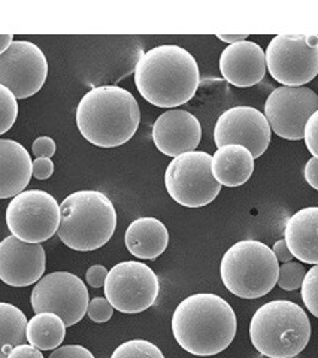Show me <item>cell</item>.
I'll return each instance as SVG.
<instances>
[{
    "label": "cell",
    "instance_id": "obj_1",
    "mask_svg": "<svg viewBox=\"0 0 318 358\" xmlns=\"http://www.w3.org/2000/svg\"><path fill=\"white\" fill-rule=\"evenodd\" d=\"M133 73L139 94L157 108L186 105L200 84L196 59L178 45H160L144 52Z\"/></svg>",
    "mask_w": 318,
    "mask_h": 358
},
{
    "label": "cell",
    "instance_id": "obj_2",
    "mask_svg": "<svg viewBox=\"0 0 318 358\" xmlns=\"http://www.w3.org/2000/svg\"><path fill=\"white\" fill-rule=\"evenodd\" d=\"M170 327L184 351L211 357L229 348L237 331V318L223 297L199 293L188 296L177 306Z\"/></svg>",
    "mask_w": 318,
    "mask_h": 358
},
{
    "label": "cell",
    "instance_id": "obj_3",
    "mask_svg": "<svg viewBox=\"0 0 318 358\" xmlns=\"http://www.w3.org/2000/svg\"><path fill=\"white\" fill-rule=\"evenodd\" d=\"M141 122V109L134 96L118 85H100L79 100L76 126L83 138L99 148L127 143Z\"/></svg>",
    "mask_w": 318,
    "mask_h": 358
},
{
    "label": "cell",
    "instance_id": "obj_4",
    "mask_svg": "<svg viewBox=\"0 0 318 358\" xmlns=\"http://www.w3.org/2000/svg\"><path fill=\"white\" fill-rule=\"evenodd\" d=\"M117 229V210L106 194L81 189L60 203L59 239L74 251L90 252L106 245Z\"/></svg>",
    "mask_w": 318,
    "mask_h": 358
},
{
    "label": "cell",
    "instance_id": "obj_5",
    "mask_svg": "<svg viewBox=\"0 0 318 358\" xmlns=\"http://www.w3.org/2000/svg\"><path fill=\"white\" fill-rule=\"evenodd\" d=\"M254 348L269 358L299 355L311 339V321L294 301L272 300L260 306L249 322Z\"/></svg>",
    "mask_w": 318,
    "mask_h": 358
},
{
    "label": "cell",
    "instance_id": "obj_6",
    "mask_svg": "<svg viewBox=\"0 0 318 358\" xmlns=\"http://www.w3.org/2000/svg\"><path fill=\"white\" fill-rule=\"evenodd\" d=\"M278 268L279 263L266 243L247 239L224 252L220 276L233 296L254 300L266 296L277 285Z\"/></svg>",
    "mask_w": 318,
    "mask_h": 358
},
{
    "label": "cell",
    "instance_id": "obj_7",
    "mask_svg": "<svg viewBox=\"0 0 318 358\" xmlns=\"http://www.w3.org/2000/svg\"><path fill=\"white\" fill-rule=\"evenodd\" d=\"M165 187L175 203L186 208L207 206L221 192L211 172V155L205 151L174 157L166 167Z\"/></svg>",
    "mask_w": 318,
    "mask_h": 358
},
{
    "label": "cell",
    "instance_id": "obj_8",
    "mask_svg": "<svg viewBox=\"0 0 318 358\" xmlns=\"http://www.w3.org/2000/svg\"><path fill=\"white\" fill-rule=\"evenodd\" d=\"M266 72L284 87H303L318 73L317 35H278L265 52Z\"/></svg>",
    "mask_w": 318,
    "mask_h": 358
},
{
    "label": "cell",
    "instance_id": "obj_9",
    "mask_svg": "<svg viewBox=\"0 0 318 358\" xmlns=\"http://www.w3.org/2000/svg\"><path fill=\"white\" fill-rule=\"evenodd\" d=\"M60 205L50 193L29 189L13 197L6 208V226L13 236L27 243H42L57 233Z\"/></svg>",
    "mask_w": 318,
    "mask_h": 358
},
{
    "label": "cell",
    "instance_id": "obj_10",
    "mask_svg": "<svg viewBox=\"0 0 318 358\" xmlns=\"http://www.w3.org/2000/svg\"><path fill=\"white\" fill-rule=\"evenodd\" d=\"M105 299L121 313L150 309L160 293V281L153 268L139 262H121L106 275Z\"/></svg>",
    "mask_w": 318,
    "mask_h": 358
},
{
    "label": "cell",
    "instance_id": "obj_11",
    "mask_svg": "<svg viewBox=\"0 0 318 358\" xmlns=\"http://www.w3.org/2000/svg\"><path fill=\"white\" fill-rule=\"evenodd\" d=\"M88 301L85 284L71 272H53L42 276L30 296L33 310L55 313L66 327L75 326L84 318Z\"/></svg>",
    "mask_w": 318,
    "mask_h": 358
},
{
    "label": "cell",
    "instance_id": "obj_12",
    "mask_svg": "<svg viewBox=\"0 0 318 358\" xmlns=\"http://www.w3.org/2000/svg\"><path fill=\"white\" fill-rule=\"evenodd\" d=\"M48 62L43 51L29 41H14L0 54V85L15 99H29L43 87Z\"/></svg>",
    "mask_w": 318,
    "mask_h": 358
},
{
    "label": "cell",
    "instance_id": "obj_13",
    "mask_svg": "<svg viewBox=\"0 0 318 358\" xmlns=\"http://www.w3.org/2000/svg\"><path fill=\"white\" fill-rule=\"evenodd\" d=\"M318 112V96L310 87H278L265 102L270 130L287 141L303 139L306 121Z\"/></svg>",
    "mask_w": 318,
    "mask_h": 358
},
{
    "label": "cell",
    "instance_id": "obj_14",
    "mask_svg": "<svg viewBox=\"0 0 318 358\" xmlns=\"http://www.w3.org/2000/svg\"><path fill=\"white\" fill-rule=\"evenodd\" d=\"M272 130L268 120L253 106H235L224 110L214 127V142L223 145H242L253 159L262 157L270 145Z\"/></svg>",
    "mask_w": 318,
    "mask_h": 358
},
{
    "label": "cell",
    "instance_id": "obj_15",
    "mask_svg": "<svg viewBox=\"0 0 318 358\" xmlns=\"http://www.w3.org/2000/svg\"><path fill=\"white\" fill-rule=\"evenodd\" d=\"M47 255L41 243H27L15 236L0 242V281L22 288L36 284L45 273Z\"/></svg>",
    "mask_w": 318,
    "mask_h": 358
},
{
    "label": "cell",
    "instance_id": "obj_16",
    "mask_svg": "<svg viewBox=\"0 0 318 358\" xmlns=\"http://www.w3.org/2000/svg\"><path fill=\"white\" fill-rule=\"evenodd\" d=\"M153 141L157 150L167 157L196 151L202 141V126L198 117L183 109H169L153 126Z\"/></svg>",
    "mask_w": 318,
    "mask_h": 358
},
{
    "label": "cell",
    "instance_id": "obj_17",
    "mask_svg": "<svg viewBox=\"0 0 318 358\" xmlns=\"http://www.w3.org/2000/svg\"><path fill=\"white\" fill-rule=\"evenodd\" d=\"M219 66L221 76L230 85L240 88L253 87L266 75L265 51L251 41L232 43L223 50Z\"/></svg>",
    "mask_w": 318,
    "mask_h": 358
},
{
    "label": "cell",
    "instance_id": "obj_18",
    "mask_svg": "<svg viewBox=\"0 0 318 358\" xmlns=\"http://www.w3.org/2000/svg\"><path fill=\"white\" fill-rule=\"evenodd\" d=\"M318 208L298 210L286 222L284 242L293 259L311 266L318 264Z\"/></svg>",
    "mask_w": 318,
    "mask_h": 358
},
{
    "label": "cell",
    "instance_id": "obj_19",
    "mask_svg": "<svg viewBox=\"0 0 318 358\" xmlns=\"http://www.w3.org/2000/svg\"><path fill=\"white\" fill-rule=\"evenodd\" d=\"M32 179V157L21 143L0 139V199L22 193Z\"/></svg>",
    "mask_w": 318,
    "mask_h": 358
},
{
    "label": "cell",
    "instance_id": "obj_20",
    "mask_svg": "<svg viewBox=\"0 0 318 358\" xmlns=\"http://www.w3.org/2000/svg\"><path fill=\"white\" fill-rule=\"evenodd\" d=\"M127 251L141 260H155L169 245V231L165 224L153 217H142L130 222L124 234Z\"/></svg>",
    "mask_w": 318,
    "mask_h": 358
},
{
    "label": "cell",
    "instance_id": "obj_21",
    "mask_svg": "<svg viewBox=\"0 0 318 358\" xmlns=\"http://www.w3.org/2000/svg\"><path fill=\"white\" fill-rule=\"evenodd\" d=\"M211 172L224 187H241L254 172V159L242 145H223L211 157Z\"/></svg>",
    "mask_w": 318,
    "mask_h": 358
},
{
    "label": "cell",
    "instance_id": "obj_22",
    "mask_svg": "<svg viewBox=\"0 0 318 358\" xmlns=\"http://www.w3.org/2000/svg\"><path fill=\"white\" fill-rule=\"evenodd\" d=\"M66 326L55 313L42 312L27 321L26 339L39 351H54L63 343Z\"/></svg>",
    "mask_w": 318,
    "mask_h": 358
},
{
    "label": "cell",
    "instance_id": "obj_23",
    "mask_svg": "<svg viewBox=\"0 0 318 358\" xmlns=\"http://www.w3.org/2000/svg\"><path fill=\"white\" fill-rule=\"evenodd\" d=\"M27 317L20 308L0 301V358H6L15 346L26 343Z\"/></svg>",
    "mask_w": 318,
    "mask_h": 358
},
{
    "label": "cell",
    "instance_id": "obj_24",
    "mask_svg": "<svg viewBox=\"0 0 318 358\" xmlns=\"http://www.w3.org/2000/svg\"><path fill=\"white\" fill-rule=\"evenodd\" d=\"M111 358H165L157 345L145 339H132L117 346Z\"/></svg>",
    "mask_w": 318,
    "mask_h": 358
},
{
    "label": "cell",
    "instance_id": "obj_25",
    "mask_svg": "<svg viewBox=\"0 0 318 358\" xmlns=\"http://www.w3.org/2000/svg\"><path fill=\"white\" fill-rule=\"evenodd\" d=\"M18 117V103L14 94L0 85V134L11 130Z\"/></svg>",
    "mask_w": 318,
    "mask_h": 358
},
{
    "label": "cell",
    "instance_id": "obj_26",
    "mask_svg": "<svg viewBox=\"0 0 318 358\" xmlns=\"http://www.w3.org/2000/svg\"><path fill=\"white\" fill-rule=\"evenodd\" d=\"M305 273L306 271L302 263H298V262L282 263L278 268L277 284L278 287H281L286 291H296L302 285Z\"/></svg>",
    "mask_w": 318,
    "mask_h": 358
},
{
    "label": "cell",
    "instance_id": "obj_27",
    "mask_svg": "<svg viewBox=\"0 0 318 358\" xmlns=\"http://www.w3.org/2000/svg\"><path fill=\"white\" fill-rule=\"evenodd\" d=\"M317 288H318V267L312 266L308 272L305 273V278L300 285L302 291V300L311 312V315L318 317V294H317Z\"/></svg>",
    "mask_w": 318,
    "mask_h": 358
},
{
    "label": "cell",
    "instance_id": "obj_28",
    "mask_svg": "<svg viewBox=\"0 0 318 358\" xmlns=\"http://www.w3.org/2000/svg\"><path fill=\"white\" fill-rule=\"evenodd\" d=\"M112 313H113V308L105 297H95L92 299V301H88L87 315L92 321L97 324L108 322L112 318Z\"/></svg>",
    "mask_w": 318,
    "mask_h": 358
},
{
    "label": "cell",
    "instance_id": "obj_29",
    "mask_svg": "<svg viewBox=\"0 0 318 358\" xmlns=\"http://www.w3.org/2000/svg\"><path fill=\"white\" fill-rule=\"evenodd\" d=\"M317 130H318V112L312 114L310 120L306 121L303 129V139L306 143V148L311 152L312 157L318 159V143H317Z\"/></svg>",
    "mask_w": 318,
    "mask_h": 358
},
{
    "label": "cell",
    "instance_id": "obj_30",
    "mask_svg": "<svg viewBox=\"0 0 318 358\" xmlns=\"http://www.w3.org/2000/svg\"><path fill=\"white\" fill-rule=\"evenodd\" d=\"M48 358H96L92 351L81 345H66L55 348Z\"/></svg>",
    "mask_w": 318,
    "mask_h": 358
},
{
    "label": "cell",
    "instance_id": "obj_31",
    "mask_svg": "<svg viewBox=\"0 0 318 358\" xmlns=\"http://www.w3.org/2000/svg\"><path fill=\"white\" fill-rule=\"evenodd\" d=\"M55 142L48 136L38 138L32 145V151L36 155V159H51L55 154Z\"/></svg>",
    "mask_w": 318,
    "mask_h": 358
},
{
    "label": "cell",
    "instance_id": "obj_32",
    "mask_svg": "<svg viewBox=\"0 0 318 358\" xmlns=\"http://www.w3.org/2000/svg\"><path fill=\"white\" fill-rule=\"evenodd\" d=\"M54 173V163L51 159H36L32 162V175L39 181L51 178Z\"/></svg>",
    "mask_w": 318,
    "mask_h": 358
},
{
    "label": "cell",
    "instance_id": "obj_33",
    "mask_svg": "<svg viewBox=\"0 0 318 358\" xmlns=\"http://www.w3.org/2000/svg\"><path fill=\"white\" fill-rule=\"evenodd\" d=\"M106 275H108V271L106 267L100 266V264H96V266H92L85 273V279H87V284L90 287L93 288H102L105 284V279H106Z\"/></svg>",
    "mask_w": 318,
    "mask_h": 358
},
{
    "label": "cell",
    "instance_id": "obj_34",
    "mask_svg": "<svg viewBox=\"0 0 318 358\" xmlns=\"http://www.w3.org/2000/svg\"><path fill=\"white\" fill-rule=\"evenodd\" d=\"M6 358H43V355L39 350L35 348V346L22 343V345L15 346V348L9 352V355Z\"/></svg>",
    "mask_w": 318,
    "mask_h": 358
},
{
    "label": "cell",
    "instance_id": "obj_35",
    "mask_svg": "<svg viewBox=\"0 0 318 358\" xmlns=\"http://www.w3.org/2000/svg\"><path fill=\"white\" fill-rule=\"evenodd\" d=\"M305 179L314 189H318V159H315V157L306 162Z\"/></svg>",
    "mask_w": 318,
    "mask_h": 358
},
{
    "label": "cell",
    "instance_id": "obj_36",
    "mask_svg": "<svg viewBox=\"0 0 318 358\" xmlns=\"http://www.w3.org/2000/svg\"><path fill=\"white\" fill-rule=\"evenodd\" d=\"M272 252H274L275 259L278 263H289V262H293V255L291 252L289 251L286 242H284V239L275 242L274 248H272Z\"/></svg>",
    "mask_w": 318,
    "mask_h": 358
},
{
    "label": "cell",
    "instance_id": "obj_37",
    "mask_svg": "<svg viewBox=\"0 0 318 358\" xmlns=\"http://www.w3.org/2000/svg\"><path fill=\"white\" fill-rule=\"evenodd\" d=\"M217 38L226 43H237V42H242V41H247L248 35H217Z\"/></svg>",
    "mask_w": 318,
    "mask_h": 358
},
{
    "label": "cell",
    "instance_id": "obj_38",
    "mask_svg": "<svg viewBox=\"0 0 318 358\" xmlns=\"http://www.w3.org/2000/svg\"><path fill=\"white\" fill-rule=\"evenodd\" d=\"M13 42H14L13 35H0V54H4Z\"/></svg>",
    "mask_w": 318,
    "mask_h": 358
}]
</instances>
